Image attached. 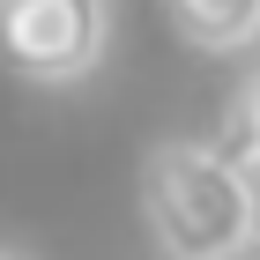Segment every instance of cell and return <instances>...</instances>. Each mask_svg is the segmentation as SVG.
<instances>
[{"mask_svg":"<svg viewBox=\"0 0 260 260\" xmlns=\"http://www.w3.org/2000/svg\"><path fill=\"white\" fill-rule=\"evenodd\" d=\"M171 15L208 52H238V45L260 38V0H171Z\"/></svg>","mask_w":260,"mask_h":260,"instance_id":"3957f363","label":"cell"},{"mask_svg":"<svg viewBox=\"0 0 260 260\" xmlns=\"http://www.w3.org/2000/svg\"><path fill=\"white\" fill-rule=\"evenodd\" d=\"M223 149H231L245 171H260V82L238 97V112H231V126H223Z\"/></svg>","mask_w":260,"mask_h":260,"instance_id":"277c9868","label":"cell"},{"mask_svg":"<svg viewBox=\"0 0 260 260\" xmlns=\"http://www.w3.org/2000/svg\"><path fill=\"white\" fill-rule=\"evenodd\" d=\"M141 223L164 260H238L260 238V171L223 141H156L141 156Z\"/></svg>","mask_w":260,"mask_h":260,"instance_id":"6da1fadb","label":"cell"},{"mask_svg":"<svg viewBox=\"0 0 260 260\" xmlns=\"http://www.w3.org/2000/svg\"><path fill=\"white\" fill-rule=\"evenodd\" d=\"M0 260H15V253H0Z\"/></svg>","mask_w":260,"mask_h":260,"instance_id":"5b68a950","label":"cell"},{"mask_svg":"<svg viewBox=\"0 0 260 260\" xmlns=\"http://www.w3.org/2000/svg\"><path fill=\"white\" fill-rule=\"evenodd\" d=\"M104 0H0V52L22 82H82L104 60Z\"/></svg>","mask_w":260,"mask_h":260,"instance_id":"7a4b0ae2","label":"cell"}]
</instances>
